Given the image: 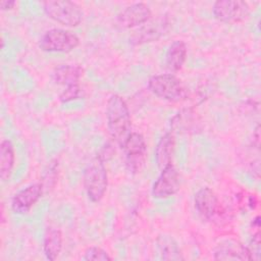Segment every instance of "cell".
I'll return each mask as SVG.
<instances>
[{
    "label": "cell",
    "mask_w": 261,
    "mask_h": 261,
    "mask_svg": "<svg viewBox=\"0 0 261 261\" xmlns=\"http://www.w3.org/2000/svg\"><path fill=\"white\" fill-rule=\"evenodd\" d=\"M106 119L112 139L121 147L132 133V118L126 102L118 94H112L107 101Z\"/></svg>",
    "instance_id": "1"
},
{
    "label": "cell",
    "mask_w": 261,
    "mask_h": 261,
    "mask_svg": "<svg viewBox=\"0 0 261 261\" xmlns=\"http://www.w3.org/2000/svg\"><path fill=\"white\" fill-rule=\"evenodd\" d=\"M148 89L156 97L169 101L180 102L188 97V90L182 82L172 73L156 74L149 79Z\"/></svg>",
    "instance_id": "2"
},
{
    "label": "cell",
    "mask_w": 261,
    "mask_h": 261,
    "mask_svg": "<svg viewBox=\"0 0 261 261\" xmlns=\"http://www.w3.org/2000/svg\"><path fill=\"white\" fill-rule=\"evenodd\" d=\"M83 184L88 199L99 202L105 195L108 187L107 169L104 162L96 157L86 166L83 174Z\"/></svg>",
    "instance_id": "3"
},
{
    "label": "cell",
    "mask_w": 261,
    "mask_h": 261,
    "mask_svg": "<svg viewBox=\"0 0 261 261\" xmlns=\"http://www.w3.org/2000/svg\"><path fill=\"white\" fill-rule=\"evenodd\" d=\"M43 10L52 20L70 28L77 27L84 17L82 7L73 1H45L43 3Z\"/></svg>",
    "instance_id": "4"
},
{
    "label": "cell",
    "mask_w": 261,
    "mask_h": 261,
    "mask_svg": "<svg viewBox=\"0 0 261 261\" xmlns=\"http://www.w3.org/2000/svg\"><path fill=\"white\" fill-rule=\"evenodd\" d=\"M80 45V39L73 32L63 29H51L44 33L39 47L46 52L67 53Z\"/></svg>",
    "instance_id": "5"
},
{
    "label": "cell",
    "mask_w": 261,
    "mask_h": 261,
    "mask_svg": "<svg viewBox=\"0 0 261 261\" xmlns=\"http://www.w3.org/2000/svg\"><path fill=\"white\" fill-rule=\"evenodd\" d=\"M214 17L226 23L244 21L250 14V6L242 0H219L213 4Z\"/></svg>",
    "instance_id": "6"
},
{
    "label": "cell",
    "mask_w": 261,
    "mask_h": 261,
    "mask_svg": "<svg viewBox=\"0 0 261 261\" xmlns=\"http://www.w3.org/2000/svg\"><path fill=\"white\" fill-rule=\"evenodd\" d=\"M121 148L124 151L125 162L130 172H139L146 159L147 144L145 138L140 133H130Z\"/></svg>",
    "instance_id": "7"
},
{
    "label": "cell",
    "mask_w": 261,
    "mask_h": 261,
    "mask_svg": "<svg viewBox=\"0 0 261 261\" xmlns=\"http://www.w3.org/2000/svg\"><path fill=\"white\" fill-rule=\"evenodd\" d=\"M180 187L179 173L177 169L170 164L163 169L152 187V196L155 199H168L174 196Z\"/></svg>",
    "instance_id": "8"
},
{
    "label": "cell",
    "mask_w": 261,
    "mask_h": 261,
    "mask_svg": "<svg viewBox=\"0 0 261 261\" xmlns=\"http://www.w3.org/2000/svg\"><path fill=\"white\" fill-rule=\"evenodd\" d=\"M152 17L151 8L144 2H136L120 10L116 20L120 27L132 29L143 25Z\"/></svg>",
    "instance_id": "9"
},
{
    "label": "cell",
    "mask_w": 261,
    "mask_h": 261,
    "mask_svg": "<svg viewBox=\"0 0 261 261\" xmlns=\"http://www.w3.org/2000/svg\"><path fill=\"white\" fill-rule=\"evenodd\" d=\"M44 190L41 182L27 186L14 194L11 200V209L15 214H27L43 196Z\"/></svg>",
    "instance_id": "10"
},
{
    "label": "cell",
    "mask_w": 261,
    "mask_h": 261,
    "mask_svg": "<svg viewBox=\"0 0 261 261\" xmlns=\"http://www.w3.org/2000/svg\"><path fill=\"white\" fill-rule=\"evenodd\" d=\"M194 204L198 214L205 220H211L219 211L218 198L208 187L200 189L195 194Z\"/></svg>",
    "instance_id": "11"
},
{
    "label": "cell",
    "mask_w": 261,
    "mask_h": 261,
    "mask_svg": "<svg viewBox=\"0 0 261 261\" xmlns=\"http://www.w3.org/2000/svg\"><path fill=\"white\" fill-rule=\"evenodd\" d=\"M215 260H250L247 246L234 239L219 242L213 250Z\"/></svg>",
    "instance_id": "12"
},
{
    "label": "cell",
    "mask_w": 261,
    "mask_h": 261,
    "mask_svg": "<svg viewBox=\"0 0 261 261\" xmlns=\"http://www.w3.org/2000/svg\"><path fill=\"white\" fill-rule=\"evenodd\" d=\"M168 30V21L166 18H158L153 21L144 23L130 38V42L136 45L157 41Z\"/></svg>",
    "instance_id": "13"
},
{
    "label": "cell",
    "mask_w": 261,
    "mask_h": 261,
    "mask_svg": "<svg viewBox=\"0 0 261 261\" xmlns=\"http://www.w3.org/2000/svg\"><path fill=\"white\" fill-rule=\"evenodd\" d=\"M84 69L76 64H61L54 68L52 79L57 85L66 87L80 85Z\"/></svg>",
    "instance_id": "14"
},
{
    "label": "cell",
    "mask_w": 261,
    "mask_h": 261,
    "mask_svg": "<svg viewBox=\"0 0 261 261\" xmlns=\"http://www.w3.org/2000/svg\"><path fill=\"white\" fill-rule=\"evenodd\" d=\"M63 237L59 228L47 227L43 239V251L48 260H56L62 250Z\"/></svg>",
    "instance_id": "15"
},
{
    "label": "cell",
    "mask_w": 261,
    "mask_h": 261,
    "mask_svg": "<svg viewBox=\"0 0 261 261\" xmlns=\"http://www.w3.org/2000/svg\"><path fill=\"white\" fill-rule=\"evenodd\" d=\"M174 137L171 133H166L158 142L155 148V161L157 167L161 170L172 164V156L174 153Z\"/></svg>",
    "instance_id": "16"
},
{
    "label": "cell",
    "mask_w": 261,
    "mask_h": 261,
    "mask_svg": "<svg viewBox=\"0 0 261 261\" xmlns=\"http://www.w3.org/2000/svg\"><path fill=\"white\" fill-rule=\"evenodd\" d=\"M188 54V48L184 41L175 40L173 41L167 49L165 61L167 68L173 72L181 69L186 62Z\"/></svg>",
    "instance_id": "17"
},
{
    "label": "cell",
    "mask_w": 261,
    "mask_h": 261,
    "mask_svg": "<svg viewBox=\"0 0 261 261\" xmlns=\"http://www.w3.org/2000/svg\"><path fill=\"white\" fill-rule=\"evenodd\" d=\"M15 163V152L10 140H2L0 144V177L2 181H7Z\"/></svg>",
    "instance_id": "18"
},
{
    "label": "cell",
    "mask_w": 261,
    "mask_h": 261,
    "mask_svg": "<svg viewBox=\"0 0 261 261\" xmlns=\"http://www.w3.org/2000/svg\"><path fill=\"white\" fill-rule=\"evenodd\" d=\"M158 252L163 260H182L180 249L175 240L167 234H160L156 240Z\"/></svg>",
    "instance_id": "19"
},
{
    "label": "cell",
    "mask_w": 261,
    "mask_h": 261,
    "mask_svg": "<svg viewBox=\"0 0 261 261\" xmlns=\"http://www.w3.org/2000/svg\"><path fill=\"white\" fill-rule=\"evenodd\" d=\"M57 169H58V164L56 163V161H53L48 165L44 173L43 179L41 181L44 193L49 192L55 187V184L57 181V173H58Z\"/></svg>",
    "instance_id": "20"
},
{
    "label": "cell",
    "mask_w": 261,
    "mask_h": 261,
    "mask_svg": "<svg viewBox=\"0 0 261 261\" xmlns=\"http://www.w3.org/2000/svg\"><path fill=\"white\" fill-rule=\"evenodd\" d=\"M82 259L87 260V261H92V260L93 261H108V260H111L112 258L107 253V251H105L101 247L92 246V247H89L85 251Z\"/></svg>",
    "instance_id": "21"
},
{
    "label": "cell",
    "mask_w": 261,
    "mask_h": 261,
    "mask_svg": "<svg viewBox=\"0 0 261 261\" xmlns=\"http://www.w3.org/2000/svg\"><path fill=\"white\" fill-rule=\"evenodd\" d=\"M82 94V90H81V86L80 85H74V86H70V87H66L62 93L59 96V100L62 103H67L73 100H76L81 97Z\"/></svg>",
    "instance_id": "22"
},
{
    "label": "cell",
    "mask_w": 261,
    "mask_h": 261,
    "mask_svg": "<svg viewBox=\"0 0 261 261\" xmlns=\"http://www.w3.org/2000/svg\"><path fill=\"white\" fill-rule=\"evenodd\" d=\"M250 255V260H259L260 259V232L253 233L250 246L247 247Z\"/></svg>",
    "instance_id": "23"
},
{
    "label": "cell",
    "mask_w": 261,
    "mask_h": 261,
    "mask_svg": "<svg viewBox=\"0 0 261 261\" xmlns=\"http://www.w3.org/2000/svg\"><path fill=\"white\" fill-rule=\"evenodd\" d=\"M113 154H114V148H113L112 144L111 143H106L101 148V150H100L99 154L97 155V157L100 158L103 162H105V161H108L109 159H111Z\"/></svg>",
    "instance_id": "24"
},
{
    "label": "cell",
    "mask_w": 261,
    "mask_h": 261,
    "mask_svg": "<svg viewBox=\"0 0 261 261\" xmlns=\"http://www.w3.org/2000/svg\"><path fill=\"white\" fill-rule=\"evenodd\" d=\"M16 5V2L13 0H2L0 1L1 10H11Z\"/></svg>",
    "instance_id": "25"
},
{
    "label": "cell",
    "mask_w": 261,
    "mask_h": 261,
    "mask_svg": "<svg viewBox=\"0 0 261 261\" xmlns=\"http://www.w3.org/2000/svg\"><path fill=\"white\" fill-rule=\"evenodd\" d=\"M253 137L255 138L256 147L259 149V143H260V124H257V126H256V128H255V130H254Z\"/></svg>",
    "instance_id": "26"
}]
</instances>
